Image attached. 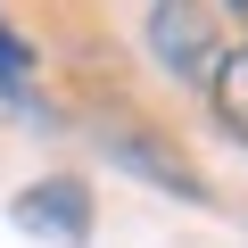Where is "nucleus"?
<instances>
[{"label": "nucleus", "instance_id": "f257e3e1", "mask_svg": "<svg viewBox=\"0 0 248 248\" xmlns=\"http://www.w3.org/2000/svg\"><path fill=\"white\" fill-rule=\"evenodd\" d=\"M149 50H157V66L166 75H182V83H207L215 75V17L199 9V0H157L149 9Z\"/></svg>", "mask_w": 248, "mask_h": 248}, {"label": "nucleus", "instance_id": "f03ea898", "mask_svg": "<svg viewBox=\"0 0 248 248\" xmlns=\"http://www.w3.org/2000/svg\"><path fill=\"white\" fill-rule=\"evenodd\" d=\"M9 215H17V232H33V240H50V248H91V199H83V182H66V174L17 190Z\"/></svg>", "mask_w": 248, "mask_h": 248}, {"label": "nucleus", "instance_id": "7ed1b4c3", "mask_svg": "<svg viewBox=\"0 0 248 248\" xmlns=\"http://www.w3.org/2000/svg\"><path fill=\"white\" fill-rule=\"evenodd\" d=\"M108 157H116L124 174H141V182H157V190H174V199H190V207L207 199V182H199V166H190L182 149H166L157 133H149V141H141V133H108Z\"/></svg>", "mask_w": 248, "mask_h": 248}, {"label": "nucleus", "instance_id": "20e7f679", "mask_svg": "<svg viewBox=\"0 0 248 248\" xmlns=\"http://www.w3.org/2000/svg\"><path fill=\"white\" fill-rule=\"evenodd\" d=\"M207 91H215V124L248 149V50H232V58H215V75H207Z\"/></svg>", "mask_w": 248, "mask_h": 248}, {"label": "nucleus", "instance_id": "39448f33", "mask_svg": "<svg viewBox=\"0 0 248 248\" xmlns=\"http://www.w3.org/2000/svg\"><path fill=\"white\" fill-rule=\"evenodd\" d=\"M25 66H33V50H25L9 25H0V91H17V83H25Z\"/></svg>", "mask_w": 248, "mask_h": 248}, {"label": "nucleus", "instance_id": "423d86ee", "mask_svg": "<svg viewBox=\"0 0 248 248\" xmlns=\"http://www.w3.org/2000/svg\"><path fill=\"white\" fill-rule=\"evenodd\" d=\"M232 17H240V25H248V0H232Z\"/></svg>", "mask_w": 248, "mask_h": 248}]
</instances>
